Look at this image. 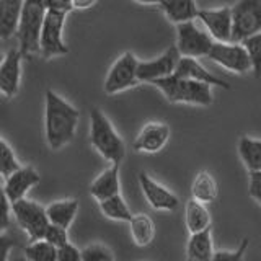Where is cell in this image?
<instances>
[{"instance_id": "obj_36", "label": "cell", "mask_w": 261, "mask_h": 261, "mask_svg": "<svg viewBox=\"0 0 261 261\" xmlns=\"http://www.w3.org/2000/svg\"><path fill=\"white\" fill-rule=\"evenodd\" d=\"M250 175V183H248V194L251 199L261 204V171H253Z\"/></svg>"}, {"instance_id": "obj_23", "label": "cell", "mask_w": 261, "mask_h": 261, "mask_svg": "<svg viewBox=\"0 0 261 261\" xmlns=\"http://www.w3.org/2000/svg\"><path fill=\"white\" fill-rule=\"evenodd\" d=\"M185 224L190 233H198L211 228V214L206 207V204H202L196 199H190L185 206Z\"/></svg>"}, {"instance_id": "obj_22", "label": "cell", "mask_w": 261, "mask_h": 261, "mask_svg": "<svg viewBox=\"0 0 261 261\" xmlns=\"http://www.w3.org/2000/svg\"><path fill=\"white\" fill-rule=\"evenodd\" d=\"M46 214L51 224L61 225L69 230V227L73 224V220L79 214V201L75 198L54 201L46 207Z\"/></svg>"}, {"instance_id": "obj_39", "label": "cell", "mask_w": 261, "mask_h": 261, "mask_svg": "<svg viewBox=\"0 0 261 261\" xmlns=\"http://www.w3.org/2000/svg\"><path fill=\"white\" fill-rule=\"evenodd\" d=\"M73 2V10H87L92 8L98 0H72Z\"/></svg>"}, {"instance_id": "obj_6", "label": "cell", "mask_w": 261, "mask_h": 261, "mask_svg": "<svg viewBox=\"0 0 261 261\" xmlns=\"http://www.w3.org/2000/svg\"><path fill=\"white\" fill-rule=\"evenodd\" d=\"M261 31V0H237L232 7V43Z\"/></svg>"}, {"instance_id": "obj_8", "label": "cell", "mask_w": 261, "mask_h": 261, "mask_svg": "<svg viewBox=\"0 0 261 261\" xmlns=\"http://www.w3.org/2000/svg\"><path fill=\"white\" fill-rule=\"evenodd\" d=\"M137 65L139 61L133 53L127 51L122 56H119L111 65L108 75L105 79V85H103L105 93L118 95L141 84L137 75Z\"/></svg>"}, {"instance_id": "obj_40", "label": "cell", "mask_w": 261, "mask_h": 261, "mask_svg": "<svg viewBox=\"0 0 261 261\" xmlns=\"http://www.w3.org/2000/svg\"><path fill=\"white\" fill-rule=\"evenodd\" d=\"M136 2L142 4V5H160L162 0H136Z\"/></svg>"}, {"instance_id": "obj_27", "label": "cell", "mask_w": 261, "mask_h": 261, "mask_svg": "<svg viewBox=\"0 0 261 261\" xmlns=\"http://www.w3.org/2000/svg\"><path fill=\"white\" fill-rule=\"evenodd\" d=\"M98 206H100V211L105 217H108L111 220H118V222H127L129 224L130 219H133V216H134L121 194H116V196H113V198L100 201L98 202Z\"/></svg>"}, {"instance_id": "obj_30", "label": "cell", "mask_w": 261, "mask_h": 261, "mask_svg": "<svg viewBox=\"0 0 261 261\" xmlns=\"http://www.w3.org/2000/svg\"><path fill=\"white\" fill-rule=\"evenodd\" d=\"M242 44L247 47V51L250 54L251 67H253L251 72L255 73V77H259L261 75V31L242 41Z\"/></svg>"}, {"instance_id": "obj_4", "label": "cell", "mask_w": 261, "mask_h": 261, "mask_svg": "<svg viewBox=\"0 0 261 261\" xmlns=\"http://www.w3.org/2000/svg\"><path fill=\"white\" fill-rule=\"evenodd\" d=\"M46 13L47 8L44 0H24L18 30L15 35L18 39V49L23 57L39 53V36Z\"/></svg>"}, {"instance_id": "obj_32", "label": "cell", "mask_w": 261, "mask_h": 261, "mask_svg": "<svg viewBox=\"0 0 261 261\" xmlns=\"http://www.w3.org/2000/svg\"><path fill=\"white\" fill-rule=\"evenodd\" d=\"M248 245H250V240L243 239L239 243V247H237L235 250H232V251H228V250H219V251H216L212 261H243L245 253H247V250H248Z\"/></svg>"}, {"instance_id": "obj_11", "label": "cell", "mask_w": 261, "mask_h": 261, "mask_svg": "<svg viewBox=\"0 0 261 261\" xmlns=\"http://www.w3.org/2000/svg\"><path fill=\"white\" fill-rule=\"evenodd\" d=\"M181 54H179L176 44L170 46L162 56L155 57L150 61H139L137 65V75L139 82H147V84H153L160 79H167L173 75L176 70V65Z\"/></svg>"}, {"instance_id": "obj_16", "label": "cell", "mask_w": 261, "mask_h": 261, "mask_svg": "<svg viewBox=\"0 0 261 261\" xmlns=\"http://www.w3.org/2000/svg\"><path fill=\"white\" fill-rule=\"evenodd\" d=\"M21 59L20 49H10L0 65V93L12 98L18 93L21 80Z\"/></svg>"}, {"instance_id": "obj_1", "label": "cell", "mask_w": 261, "mask_h": 261, "mask_svg": "<svg viewBox=\"0 0 261 261\" xmlns=\"http://www.w3.org/2000/svg\"><path fill=\"white\" fill-rule=\"evenodd\" d=\"M80 111L53 90L44 95V136L51 150H61L75 137Z\"/></svg>"}, {"instance_id": "obj_5", "label": "cell", "mask_w": 261, "mask_h": 261, "mask_svg": "<svg viewBox=\"0 0 261 261\" xmlns=\"http://www.w3.org/2000/svg\"><path fill=\"white\" fill-rule=\"evenodd\" d=\"M12 214L16 224L21 227V230L30 237V242L44 239V233L51 224L44 206H41L36 201L23 198L12 202Z\"/></svg>"}, {"instance_id": "obj_17", "label": "cell", "mask_w": 261, "mask_h": 261, "mask_svg": "<svg viewBox=\"0 0 261 261\" xmlns=\"http://www.w3.org/2000/svg\"><path fill=\"white\" fill-rule=\"evenodd\" d=\"M173 75H176L179 79H190V80H196V82H204V84H209L211 87H219V88H227V90L230 88V85H228L227 82H224L222 79H219L212 72H209L199 62V59H196V57H185V56L179 57L176 70H175Z\"/></svg>"}, {"instance_id": "obj_21", "label": "cell", "mask_w": 261, "mask_h": 261, "mask_svg": "<svg viewBox=\"0 0 261 261\" xmlns=\"http://www.w3.org/2000/svg\"><path fill=\"white\" fill-rule=\"evenodd\" d=\"M159 7L167 18L175 24L198 20L199 8L196 0H162Z\"/></svg>"}, {"instance_id": "obj_25", "label": "cell", "mask_w": 261, "mask_h": 261, "mask_svg": "<svg viewBox=\"0 0 261 261\" xmlns=\"http://www.w3.org/2000/svg\"><path fill=\"white\" fill-rule=\"evenodd\" d=\"M237 150L248 173L261 171V139L242 136L237 144Z\"/></svg>"}, {"instance_id": "obj_26", "label": "cell", "mask_w": 261, "mask_h": 261, "mask_svg": "<svg viewBox=\"0 0 261 261\" xmlns=\"http://www.w3.org/2000/svg\"><path fill=\"white\" fill-rule=\"evenodd\" d=\"M129 228L137 247H147L155 239V224L147 214H134L129 222Z\"/></svg>"}, {"instance_id": "obj_18", "label": "cell", "mask_w": 261, "mask_h": 261, "mask_svg": "<svg viewBox=\"0 0 261 261\" xmlns=\"http://www.w3.org/2000/svg\"><path fill=\"white\" fill-rule=\"evenodd\" d=\"M119 168L121 165H118V163H111V165L105 171H101V173L93 179V183L90 185V194H92L98 202L113 198V196H116V194H121Z\"/></svg>"}, {"instance_id": "obj_12", "label": "cell", "mask_w": 261, "mask_h": 261, "mask_svg": "<svg viewBox=\"0 0 261 261\" xmlns=\"http://www.w3.org/2000/svg\"><path fill=\"white\" fill-rule=\"evenodd\" d=\"M198 20L214 38L216 43H230L232 41V7L199 8Z\"/></svg>"}, {"instance_id": "obj_33", "label": "cell", "mask_w": 261, "mask_h": 261, "mask_svg": "<svg viewBox=\"0 0 261 261\" xmlns=\"http://www.w3.org/2000/svg\"><path fill=\"white\" fill-rule=\"evenodd\" d=\"M44 240L54 245L56 248H61L65 243H69V232H67V228H64L61 225L49 224L47 230L44 233Z\"/></svg>"}, {"instance_id": "obj_35", "label": "cell", "mask_w": 261, "mask_h": 261, "mask_svg": "<svg viewBox=\"0 0 261 261\" xmlns=\"http://www.w3.org/2000/svg\"><path fill=\"white\" fill-rule=\"evenodd\" d=\"M57 261H82V250L73 243H65L64 247L57 248Z\"/></svg>"}, {"instance_id": "obj_20", "label": "cell", "mask_w": 261, "mask_h": 261, "mask_svg": "<svg viewBox=\"0 0 261 261\" xmlns=\"http://www.w3.org/2000/svg\"><path fill=\"white\" fill-rule=\"evenodd\" d=\"M24 0H0V39L16 35Z\"/></svg>"}, {"instance_id": "obj_14", "label": "cell", "mask_w": 261, "mask_h": 261, "mask_svg": "<svg viewBox=\"0 0 261 261\" xmlns=\"http://www.w3.org/2000/svg\"><path fill=\"white\" fill-rule=\"evenodd\" d=\"M170 139V126L167 122L152 121L139 130L133 142L134 152L139 153H157L167 145Z\"/></svg>"}, {"instance_id": "obj_28", "label": "cell", "mask_w": 261, "mask_h": 261, "mask_svg": "<svg viewBox=\"0 0 261 261\" xmlns=\"http://www.w3.org/2000/svg\"><path fill=\"white\" fill-rule=\"evenodd\" d=\"M27 261H57V248L44 239L31 240L23 250Z\"/></svg>"}, {"instance_id": "obj_15", "label": "cell", "mask_w": 261, "mask_h": 261, "mask_svg": "<svg viewBox=\"0 0 261 261\" xmlns=\"http://www.w3.org/2000/svg\"><path fill=\"white\" fill-rule=\"evenodd\" d=\"M41 179L39 171L33 167V165H21L16 171L10 176L5 178V185L4 190L8 196V199L12 202L20 201L23 198H27V194L30 190H33Z\"/></svg>"}, {"instance_id": "obj_13", "label": "cell", "mask_w": 261, "mask_h": 261, "mask_svg": "<svg viewBox=\"0 0 261 261\" xmlns=\"http://www.w3.org/2000/svg\"><path fill=\"white\" fill-rule=\"evenodd\" d=\"M139 186H141L142 194L145 201L149 202V206L153 211H165V212H173L179 206L178 196L171 193L168 188L155 181L152 176H149L145 171L139 173Z\"/></svg>"}, {"instance_id": "obj_37", "label": "cell", "mask_w": 261, "mask_h": 261, "mask_svg": "<svg viewBox=\"0 0 261 261\" xmlns=\"http://www.w3.org/2000/svg\"><path fill=\"white\" fill-rule=\"evenodd\" d=\"M44 4H46L47 10L61 12V13H65V15L73 10L72 0H44Z\"/></svg>"}, {"instance_id": "obj_7", "label": "cell", "mask_w": 261, "mask_h": 261, "mask_svg": "<svg viewBox=\"0 0 261 261\" xmlns=\"http://www.w3.org/2000/svg\"><path fill=\"white\" fill-rule=\"evenodd\" d=\"M65 13L47 10L39 36V54L44 59H53L57 56H65L69 53L67 44L64 43V24Z\"/></svg>"}, {"instance_id": "obj_9", "label": "cell", "mask_w": 261, "mask_h": 261, "mask_svg": "<svg viewBox=\"0 0 261 261\" xmlns=\"http://www.w3.org/2000/svg\"><path fill=\"white\" fill-rule=\"evenodd\" d=\"M214 43V38L207 31L201 30L194 21L176 24V47L185 57H207Z\"/></svg>"}, {"instance_id": "obj_31", "label": "cell", "mask_w": 261, "mask_h": 261, "mask_svg": "<svg viewBox=\"0 0 261 261\" xmlns=\"http://www.w3.org/2000/svg\"><path fill=\"white\" fill-rule=\"evenodd\" d=\"M82 261H114V255L103 243H90L82 250Z\"/></svg>"}, {"instance_id": "obj_38", "label": "cell", "mask_w": 261, "mask_h": 261, "mask_svg": "<svg viewBox=\"0 0 261 261\" xmlns=\"http://www.w3.org/2000/svg\"><path fill=\"white\" fill-rule=\"evenodd\" d=\"M15 247L13 240L5 233H0V261H10V251Z\"/></svg>"}, {"instance_id": "obj_3", "label": "cell", "mask_w": 261, "mask_h": 261, "mask_svg": "<svg viewBox=\"0 0 261 261\" xmlns=\"http://www.w3.org/2000/svg\"><path fill=\"white\" fill-rule=\"evenodd\" d=\"M152 85L157 87L170 103H185L194 106H211L214 103L212 87L204 82L170 75L167 79L153 82Z\"/></svg>"}, {"instance_id": "obj_19", "label": "cell", "mask_w": 261, "mask_h": 261, "mask_svg": "<svg viewBox=\"0 0 261 261\" xmlns=\"http://www.w3.org/2000/svg\"><path fill=\"white\" fill-rule=\"evenodd\" d=\"M214 253L212 227L198 233H190L186 243V261H212Z\"/></svg>"}, {"instance_id": "obj_10", "label": "cell", "mask_w": 261, "mask_h": 261, "mask_svg": "<svg viewBox=\"0 0 261 261\" xmlns=\"http://www.w3.org/2000/svg\"><path fill=\"white\" fill-rule=\"evenodd\" d=\"M207 57L220 67L230 70L233 73H248L253 70L250 54L242 43H214Z\"/></svg>"}, {"instance_id": "obj_29", "label": "cell", "mask_w": 261, "mask_h": 261, "mask_svg": "<svg viewBox=\"0 0 261 261\" xmlns=\"http://www.w3.org/2000/svg\"><path fill=\"white\" fill-rule=\"evenodd\" d=\"M20 167L21 165H20L18 159H16L13 149L4 141L2 137H0V176L5 179Z\"/></svg>"}, {"instance_id": "obj_41", "label": "cell", "mask_w": 261, "mask_h": 261, "mask_svg": "<svg viewBox=\"0 0 261 261\" xmlns=\"http://www.w3.org/2000/svg\"><path fill=\"white\" fill-rule=\"evenodd\" d=\"M4 59H5V54L0 51V65H2V62H4Z\"/></svg>"}, {"instance_id": "obj_24", "label": "cell", "mask_w": 261, "mask_h": 261, "mask_svg": "<svg viewBox=\"0 0 261 261\" xmlns=\"http://www.w3.org/2000/svg\"><path fill=\"white\" fill-rule=\"evenodd\" d=\"M217 196H219V185L216 181V178L206 170L199 171L191 183V198L202 204H211L217 199Z\"/></svg>"}, {"instance_id": "obj_34", "label": "cell", "mask_w": 261, "mask_h": 261, "mask_svg": "<svg viewBox=\"0 0 261 261\" xmlns=\"http://www.w3.org/2000/svg\"><path fill=\"white\" fill-rule=\"evenodd\" d=\"M12 216V201L8 199L4 186H0V233H5L7 228L10 227Z\"/></svg>"}, {"instance_id": "obj_2", "label": "cell", "mask_w": 261, "mask_h": 261, "mask_svg": "<svg viewBox=\"0 0 261 261\" xmlns=\"http://www.w3.org/2000/svg\"><path fill=\"white\" fill-rule=\"evenodd\" d=\"M90 144L110 163H118L126 157V144L116 133L108 116L100 108L90 110Z\"/></svg>"}, {"instance_id": "obj_42", "label": "cell", "mask_w": 261, "mask_h": 261, "mask_svg": "<svg viewBox=\"0 0 261 261\" xmlns=\"http://www.w3.org/2000/svg\"><path fill=\"white\" fill-rule=\"evenodd\" d=\"M10 261H27V259H24V258L21 256V258H13V259H10Z\"/></svg>"}]
</instances>
